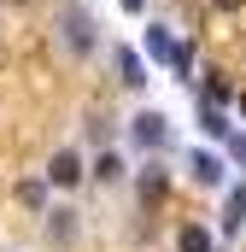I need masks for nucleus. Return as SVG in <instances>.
I'll return each mask as SVG.
<instances>
[{
    "mask_svg": "<svg viewBox=\"0 0 246 252\" xmlns=\"http://www.w3.org/2000/svg\"><path fill=\"white\" fill-rule=\"evenodd\" d=\"M176 252H211V229H205V223L176 229Z\"/></svg>",
    "mask_w": 246,
    "mask_h": 252,
    "instance_id": "6e6552de",
    "label": "nucleus"
},
{
    "mask_svg": "<svg viewBox=\"0 0 246 252\" xmlns=\"http://www.w3.org/2000/svg\"><path fill=\"white\" fill-rule=\"evenodd\" d=\"M241 112H246V100H241Z\"/></svg>",
    "mask_w": 246,
    "mask_h": 252,
    "instance_id": "a211bd4d",
    "label": "nucleus"
},
{
    "mask_svg": "<svg viewBox=\"0 0 246 252\" xmlns=\"http://www.w3.org/2000/svg\"><path fill=\"white\" fill-rule=\"evenodd\" d=\"M187 176H193L199 188H223V182H229V158H223V153L193 147V153H187Z\"/></svg>",
    "mask_w": 246,
    "mask_h": 252,
    "instance_id": "7ed1b4c3",
    "label": "nucleus"
},
{
    "mask_svg": "<svg viewBox=\"0 0 246 252\" xmlns=\"http://www.w3.org/2000/svg\"><path fill=\"white\" fill-rule=\"evenodd\" d=\"M170 70H176L182 82H187V76H193V47H187V41H182V47H176V53H170Z\"/></svg>",
    "mask_w": 246,
    "mask_h": 252,
    "instance_id": "4468645a",
    "label": "nucleus"
},
{
    "mask_svg": "<svg viewBox=\"0 0 246 252\" xmlns=\"http://www.w3.org/2000/svg\"><path fill=\"white\" fill-rule=\"evenodd\" d=\"M229 158H235V164L246 170V135H229Z\"/></svg>",
    "mask_w": 246,
    "mask_h": 252,
    "instance_id": "2eb2a0df",
    "label": "nucleus"
},
{
    "mask_svg": "<svg viewBox=\"0 0 246 252\" xmlns=\"http://www.w3.org/2000/svg\"><path fill=\"white\" fill-rule=\"evenodd\" d=\"M47 235H53V241H70V235H76V211H70V205H53V211H47Z\"/></svg>",
    "mask_w": 246,
    "mask_h": 252,
    "instance_id": "9d476101",
    "label": "nucleus"
},
{
    "mask_svg": "<svg viewBox=\"0 0 246 252\" xmlns=\"http://www.w3.org/2000/svg\"><path fill=\"white\" fill-rule=\"evenodd\" d=\"M211 6H217V12H241L246 0H211Z\"/></svg>",
    "mask_w": 246,
    "mask_h": 252,
    "instance_id": "dca6fc26",
    "label": "nucleus"
},
{
    "mask_svg": "<svg viewBox=\"0 0 246 252\" xmlns=\"http://www.w3.org/2000/svg\"><path fill=\"white\" fill-rule=\"evenodd\" d=\"M88 176H94V182H123L129 170H123V158H118V153H100V158L88 164Z\"/></svg>",
    "mask_w": 246,
    "mask_h": 252,
    "instance_id": "1a4fd4ad",
    "label": "nucleus"
},
{
    "mask_svg": "<svg viewBox=\"0 0 246 252\" xmlns=\"http://www.w3.org/2000/svg\"><path fill=\"white\" fill-rule=\"evenodd\" d=\"M141 47H147V59H158V64H170V53H176V41H170V30H164V24H147Z\"/></svg>",
    "mask_w": 246,
    "mask_h": 252,
    "instance_id": "423d86ee",
    "label": "nucleus"
},
{
    "mask_svg": "<svg viewBox=\"0 0 246 252\" xmlns=\"http://www.w3.org/2000/svg\"><path fill=\"white\" fill-rule=\"evenodd\" d=\"M47 188H53V182H18V199L41 211V205H47Z\"/></svg>",
    "mask_w": 246,
    "mask_h": 252,
    "instance_id": "ddd939ff",
    "label": "nucleus"
},
{
    "mask_svg": "<svg viewBox=\"0 0 246 252\" xmlns=\"http://www.w3.org/2000/svg\"><path fill=\"white\" fill-rule=\"evenodd\" d=\"M82 176H88V164H82V158H76L70 147H64V153H53V158H47V182H53V188H76Z\"/></svg>",
    "mask_w": 246,
    "mask_h": 252,
    "instance_id": "20e7f679",
    "label": "nucleus"
},
{
    "mask_svg": "<svg viewBox=\"0 0 246 252\" xmlns=\"http://www.w3.org/2000/svg\"><path fill=\"white\" fill-rule=\"evenodd\" d=\"M246 229V182L229 193V205H223V235H241Z\"/></svg>",
    "mask_w": 246,
    "mask_h": 252,
    "instance_id": "0eeeda50",
    "label": "nucleus"
},
{
    "mask_svg": "<svg viewBox=\"0 0 246 252\" xmlns=\"http://www.w3.org/2000/svg\"><path fill=\"white\" fill-rule=\"evenodd\" d=\"M141 199H164V170H158V164L141 170Z\"/></svg>",
    "mask_w": 246,
    "mask_h": 252,
    "instance_id": "f8f14e48",
    "label": "nucleus"
},
{
    "mask_svg": "<svg viewBox=\"0 0 246 252\" xmlns=\"http://www.w3.org/2000/svg\"><path fill=\"white\" fill-rule=\"evenodd\" d=\"M129 141H135L141 153H164V141H170V118H164V112H141V118L129 124Z\"/></svg>",
    "mask_w": 246,
    "mask_h": 252,
    "instance_id": "f03ea898",
    "label": "nucleus"
},
{
    "mask_svg": "<svg viewBox=\"0 0 246 252\" xmlns=\"http://www.w3.org/2000/svg\"><path fill=\"white\" fill-rule=\"evenodd\" d=\"M112 59H118V82H123V88H147V64H141V53L112 47Z\"/></svg>",
    "mask_w": 246,
    "mask_h": 252,
    "instance_id": "39448f33",
    "label": "nucleus"
},
{
    "mask_svg": "<svg viewBox=\"0 0 246 252\" xmlns=\"http://www.w3.org/2000/svg\"><path fill=\"white\" fill-rule=\"evenodd\" d=\"M199 129H205V135H217V141H229V135H235V129H229V118H223L217 106H205V100H199Z\"/></svg>",
    "mask_w": 246,
    "mask_h": 252,
    "instance_id": "9b49d317",
    "label": "nucleus"
},
{
    "mask_svg": "<svg viewBox=\"0 0 246 252\" xmlns=\"http://www.w3.org/2000/svg\"><path fill=\"white\" fill-rule=\"evenodd\" d=\"M123 6H129V12H147V0H123Z\"/></svg>",
    "mask_w": 246,
    "mask_h": 252,
    "instance_id": "f3484780",
    "label": "nucleus"
},
{
    "mask_svg": "<svg viewBox=\"0 0 246 252\" xmlns=\"http://www.w3.org/2000/svg\"><path fill=\"white\" fill-rule=\"evenodd\" d=\"M59 47H64V53H76V59L100 47V24H94L82 6H64V12H59Z\"/></svg>",
    "mask_w": 246,
    "mask_h": 252,
    "instance_id": "f257e3e1",
    "label": "nucleus"
}]
</instances>
